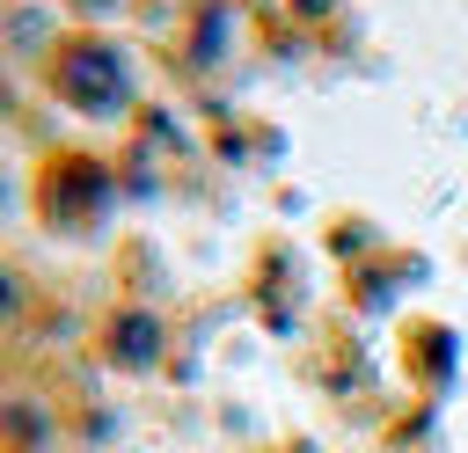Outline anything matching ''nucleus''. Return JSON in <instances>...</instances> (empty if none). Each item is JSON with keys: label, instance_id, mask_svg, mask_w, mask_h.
<instances>
[{"label": "nucleus", "instance_id": "nucleus-1", "mask_svg": "<svg viewBox=\"0 0 468 453\" xmlns=\"http://www.w3.org/2000/svg\"><path fill=\"white\" fill-rule=\"evenodd\" d=\"M22 212L44 241H66V248H88L117 226L124 212V175H117V153L88 146V139H44L22 168Z\"/></svg>", "mask_w": 468, "mask_h": 453}, {"label": "nucleus", "instance_id": "nucleus-2", "mask_svg": "<svg viewBox=\"0 0 468 453\" xmlns=\"http://www.w3.org/2000/svg\"><path fill=\"white\" fill-rule=\"evenodd\" d=\"M37 88L44 102H58L80 124H132L139 110V73L132 51L102 29V22H66L37 44Z\"/></svg>", "mask_w": 468, "mask_h": 453}, {"label": "nucleus", "instance_id": "nucleus-3", "mask_svg": "<svg viewBox=\"0 0 468 453\" xmlns=\"http://www.w3.org/2000/svg\"><path fill=\"white\" fill-rule=\"evenodd\" d=\"M241 300H249V314H256L271 336H292V329L307 321V307H314V263H307V248H300L292 234H263V241L249 248Z\"/></svg>", "mask_w": 468, "mask_h": 453}, {"label": "nucleus", "instance_id": "nucleus-4", "mask_svg": "<svg viewBox=\"0 0 468 453\" xmlns=\"http://www.w3.org/2000/svg\"><path fill=\"white\" fill-rule=\"evenodd\" d=\"M88 358L102 373H154L168 358V314L154 300H132V292H110L95 314H88Z\"/></svg>", "mask_w": 468, "mask_h": 453}, {"label": "nucleus", "instance_id": "nucleus-5", "mask_svg": "<svg viewBox=\"0 0 468 453\" xmlns=\"http://www.w3.org/2000/svg\"><path fill=\"white\" fill-rule=\"evenodd\" d=\"M424 278H431V263H424L410 241H395V234H388L380 248H366L358 263H344V270H336V292H344V307H351V314H395Z\"/></svg>", "mask_w": 468, "mask_h": 453}, {"label": "nucleus", "instance_id": "nucleus-6", "mask_svg": "<svg viewBox=\"0 0 468 453\" xmlns=\"http://www.w3.org/2000/svg\"><path fill=\"white\" fill-rule=\"evenodd\" d=\"M395 373L410 380V395L446 402L461 380V329L446 314H402L395 321Z\"/></svg>", "mask_w": 468, "mask_h": 453}, {"label": "nucleus", "instance_id": "nucleus-7", "mask_svg": "<svg viewBox=\"0 0 468 453\" xmlns=\"http://www.w3.org/2000/svg\"><path fill=\"white\" fill-rule=\"evenodd\" d=\"M307 380H314L322 395H358V387L373 380V351H366V336H358L344 314H329V321L314 329V358H307Z\"/></svg>", "mask_w": 468, "mask_h": 453}, {"label": "nucleus", "instance_id": "nucleus-8", "mask_svg": "<svg viewBox=\"0 0 468 453\" xmlns=\"http://www.w3.org/2000/svg\"><path fill=\"white\" fill-rule=\"evenodd\" d=\"M58 409L44 395H0V453H51Z\"/></svg>", "mask_w": 468, "mask_h": 453}, {"label": "nucleus", "instance_id": "nucleus-9", "mask_svg": "<svg viewBox=\"0 0 468 453\" xmlns=\"http://www.w3.org/2000/svg\"><path fill=\"white\" fill-rule=\"evenodd\" d=\"M380 453H439V402H424V395H410V402H395L388 416H380V438H373Z\"/></svg>", "mask_w": 468, "mask_h": 453}, {"label": "nucleus", "instance_id": "nucleus-10", "mask_svg": "<svg viewBox=\"0 0 468 453\" xmlns=\"http://www.w3.org/2000/svg\"><path fill=\"white\" fill-rule=\"evenodd\" d=\"M388 234H380V219L373 212H351V205H336V212H322V256L344 270V263H358L366 248H380Z\"/></svg>", "mask_w": 468, "mask_h": 453}, {"label": "nucleus", "instance_id": "nucleus-11", "mask_svg": "<svg viewBox=\"0 0 468 453\" xmlns=\"http://www.w3.org/2000/svg\"><path fill=\"white\" fill-rule=\"evenodd\" d=\"M29 300H37V285L0 256V329H15V321H29Z\"/></svg>", "mask_w": 468, "mask_h": 453}, {"label": "nucleus", "instance_id": "nucleus-12", "mask_svg": "<svg viewBox=\"0 0 468 453\" xmlns=\"http://www.w3.org/2000/svg\"><path fill=\"white\" fill-rule=\"evenodd\" d=\"M58 7H66L73 22H102V15H117L124 0H58Z\"/></svg>", "mask_w": 468, "mask_h": 453}, {"label": "nucleus", "instance_id": "nucleus-13", "mask_svg": "<svg viewBox=\"0 0 468 453\" xmlns=\"http://www.w3.org/2000/svg\"><path fill=\"white\" fill-rule=\"evenodd\" d=\"M263 453H314L307 438H278V446H263Z\"/></svg>", "mask_w": 468, "mask_h": 453}]
</instances>
